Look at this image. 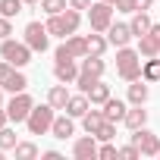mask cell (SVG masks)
I'll list each match as a JSON object with an SVG mask.
<instances>
[{"label":"cell","mask_w":160,"mask_h":160,"mask_svg":"<svg viewBox=\"0 0 160 160\" xmlns=\"http://www.w3.org/2000/svg\"><path fill=\"white\" fill-rule=\"evenodd\" d=\"M63 47H66V53L75 57V60L88 57V38H82V35H69V38H63Z\"/></svg>","instance_id":"9a60e30c"},{"label":"cell","mask_w":160,"mask_h":160,"mask_svg":"<svg viewBox=\"0 0 160 160\" xmlns=\"http://www.w3.org/2000/svg\"><path fill=\"white\" fill-rule=\"evenodd\" d=\"M0 107H3V88H0Z\"/></svg>","instance_id":"7bdbcfd3"},{"label":"cell","mask_w":160,"mask_h":160,"mask_svg":"<svg viewBox=\"0 0 160 160\" xmlns=\"http://www.w3.org/2000/svg\"><path fill=\"white\" fill-rule=\"evenodd\" d=\"M41 157H44V160H63V154H60V151H44Z\"/></svg>","instance_id":"74e56055"},{"label":"cell","mask_w":160,"mask_h":160,"mask_svg":"<svg viewBox=\"0 0 160 160\" xmlns=\"http://www.w3.org/2000/svg\"><path fill=\"white\" fill-rule=\"evenodd\" d=\"M53 119H57V110H53L50 104L32 107V113H28V119H25L28 135H47V132H50V126H53Z\"/></svg>","instance_id":"277c9868"},{"label":"cell","mask_w":160,"mask_h":160,"mask_svg":"<svg viewBox=\"0 0 160 160\" xmlns=\"http://www.w3.org/2000/svg\"><path fill=\"white\" fill-rule=\"evenodd\" d=\"M0 88L10 91V94H19V91L28 88V78L19 72V66H13V63H7V60H0Z\"/></svg>","instance_id":"5b68a950"},{"label":"cell","mask_w":160,"mask_h":160,"mask_svg":"<svg viewBox=\"0 0 160 160\" xmlns=\"http://www.w3.org/2000/svg\"><path fill=\"white\" fill-rule=\"evenodd\" d=\"M88 22H91V32L107 35V28L113 25V3H107V0H94V3L88 7Z\"/></svg>","instance_id":"8992f818"},{"label":"cell","mask_w":160,"mask_h":160,"mask_svg":"<svg viewBox=\"0 0 160 160\" xmlns=\"http://www.w3.org/2000/svg\"><path fill=\"white\" fill-rule=\"evenodd\" d=\"M119 157H122V160H138L141 151H138L135 144H126V148H119Z\"/></svg>","instance_id":"836d02e7"},{"label":"cell","mask_w":160,"mask_h":160,"mask_svg":"<svg viewBox=\"0 0 160 160\" xmlns=\"http://www.w3.org/2000/svg\"><path fill=\"white\" fill-rule=\"evenodd\" d=\"M32 107H35V101H32V94H28V91L13 94V101L7 104L10 122H25V119H28V113H32Z\"/></svg>","instance_id":"30bf717a"},{"label":"cell","mask_w":160,"mask_h":160,"mask_svg":"<svg viewBox=\"0 0 160 160\" xmlns=\"http://www.w3.org/2000/svg\"><path fill=\"white\" fill-rule=\"evenodd\" d=\"M157 157H160V154H157Z\"/></svg>","instance_id":"f6af8a7d"},{"label":"cell","mask_w":160,"mask_h":160,"mask_svg":"<svg viewBox=\"0 0 160 160\" xmlns=\"http://www.w3.org/2000/svg\"><path fill=\"white\" fill-rule=\"evenodd\" d=\"M69 98H72V94L66 91V85H63V82H60V85H53V88L47 91V104H50L53 110H66V104H69Z\"/></svg>","instance_id":"ac0fdd59"},{"label":"cell","mask_w":160,"mask_h":160,"mask_svg":"<svg viewBox=\"0 0 160 160\" xmlns=\"http://www.w3.org/2000/svg\"><path fill=\"white\" fill-rule=\"evenodd\" d=\"M88 110H91V101H88V94H82V91L72 94V98H69V104H66V113H69L72 119H82Z\"/></svg>","instance_id":"5bb4252c"},{"label":"cell","mask_w":160,"mask_h":160,"mask_svg":"<svg viewBox=\"0 0 160 160\" xmlns=\"http://www.w3.org/2000/svg\"><path fill=\"white\" fill-rule=\"evenodd\" d=\"M78 22H82V13L78 10H72V7H66L63 13H57V16H47V32L50 35H57V38H69V35H75L78 32Z\"/></svg>","instance_id":"6da1fadb"},{"label":"cell","mask_w":160,"mask_h":160,"mask_svg":"<svg viewBox=\"0 0 160 160\" xmlns=\"http://www.w3.org/2000/svg\"><path fill=\"white\" fill-rule=\"evenodd\" d=\"M19 144V138H16V132L10 129V126H3L0 129V151H13Z\"/></svg>","instance_id":"f1b7e54d"},{"label":"cell","mask_w":160,"mask_h":160,"mask_svg":"<svg viewBox=\"0 0 160 160\" xmlns=\"http://www.w3.org/2000/svg\"><path fill=\"white\" fill-rule=\"evenodd\" d=\"M94 82H98V78H94V75H88V72H78V78H75V85H78V91H82V94H88Z\"/></svg>","instance_id":"1f68e13d"},{"label":"cell","mask_w":160,"mask_h":160,"mask_svg":"<svg viewBox=\"0 0 160 160\" xmlns=\"http://www.w3.org/2000/svg\"><path fill=\"white\" fill-rule=\"evenodd\" d=\"M104 69H107V63H104V57H82V72H88V75H94V78H101L104 75Z\"/></svg>","instance_id":"7402d4cb"},{"label":"cell","mask_w":160,"mask_h":160,"mask_svg":"<svg viewBox=\"0 0 160 160\" xmlns=\"http://www.w3.org/2000/svg\"><path fill=\"white\" fill-rule=\"evenodd\" d=\"M151 25H154V22H151L148 10H135V13H132V22H129V28H132V35H135V38L148 35V32H151Z\"/></svg>","instance_id":"e0dca14e"},{"label":"cell","mask_w":160,"mask_h":160,"mask_svg":"<svg viewBox=\"0 0 160 160\" xmlns=\"http://www.w3.org/2000/svg\"><path fill=\"white\" fill-rule=\"evenodd\" d=\"M107 47H110L107 35H101V32L88 35V53H91V57H104V50H107Z\"/></svg>","instance_id":"484cf974"},{"label":"cell","mask_w":160,"mask_h":160,"mask_svg":"<svg viewBox=\"0 0 160 160\" xmlns=\"http://www.w3.org/2000/svg\"><path fill=\"white\" fill-rule=\"evenodd\" d=\"M126 113H129V107H126V101H119V98H110V101L104 104V116H107V122H122Z\"/></svg>","instance_id":"2e32d148"},{"label":"cell","mask_w":160,"mask_h":160,"mask_svg":"<svg viewBox=\"0 0 160 160\" xmlns=\"http://www.w3.org/2000/svg\"><path fill=\"white\" fill-rule=\"evenodd\" d=\"M116 72L126 78V82L141 78V53L132 50V47H116Z\"/></svg>","instance_id":"7a4b0ae2"},{"label":"cell","mask_w":160,"mask_h":160,"mask_svg":"<svg viewBox=\"0 0 160 160\" xmlns=\"http://www.w3.org/2000/svg\"><path fill=\"white\" fill-rule=\"evenodd\" d=\"M78 72H82V66H78L75 57H60V60H53V78H57V82H63V85H75Z\"/></svg>","instance_id":"9c48e42d"},{"label":"cell","mask_w":160,"mask_h":160,"mask_svg":"<svg viewBox=\"0 0 160 160\" xmlns=\"http://www.w3.org/2000/svg\"><path fill=\"white\" fill-rule=\"evenodd\" d=\"M13 151H16V160H35L38 157V144L35 141H19Z\"/></svg>","instance_id":"4316f807"},{"label":"cell","mask_w":160,"mask_h":160,"mask_svg":"<svg viewBox=\"0 0 160 160\" xmlns=\"http://www.w3.org/2000/svg\"><path fill=\"white\" fill-rule=\"evenodd\" d=\"M104 122H107V116H104V110H88V113L82 116V129H85V132H91V135H98Z\"/></svg>","instance_id":"ffe728a7"},{"label":"cell","mask_w":160,"mask_h":160,"mask_svg":"<svg viewBox=\"0 0 160 160\" xmlns=\"http://www.w3.org/2000/svg\"><path fill=\"white\" fill-rule=\"evenodd\" d=\"M138 53L141 57H160V41L148 32V35H141L138 38Z\"/></svg>","instance_id":"603a6c76"},{"label":"cell","mask_w":160,"mask_h":160,"mask_svg":"<svg viewBox=\"0 0 160 160\" xmlns=\"http://www.w3.org/2000/svg\"><path fill=\"white\" fill-rule=\"evenodd\" d=\"M154 0H135V10H151Z\"/></svg>","instance_id":"f35d334b"},{"label":"cell","mask_w":160,"mask_h":160,"mask_svg":"<svg viewBox=\"0 0 160 160\" xmlns=\"http://www.w3.org/2000/svg\"><path fill=\"white\" fill-rule=\"evenodd\" d=\"M32 47L25 44V41H13V38H3L0 41V60H7V63H13V66H28L32 63Z\"/></svg>","instance_id":"3957f363"},{"label":"cell","mask_w":160,"mask_h":160,"mask_svg":"<svg viewBox=\"0 0 160 160\" xmlns=\"http://www.w3.org/2000/svg\"><path fill=\"white\" fill-rule=\"evenodd\" d=\"M91 3H94V0H69V7H72V10H88Z\"/></svg>","instance_id":"8d00e7d4"},{"label":"cell","mask_w":160,"mask_h":160,"mask_svg":"<svg viewBox=\"0 0 160 160\" xmlns=\"http://www.w3.org/2000/svg\"><path fill=\"white\" fill-rule=\"evenodd\" d=\"M88 101H91V104H101V107H104V104L110 101V85H104L101 78H98V82L91 85V91H88Z\"/></svg>","instance_id":"d4e9b609"},{"label":"cell","mask_w":160,"mask_h":160,"mask_svg":"<svg viewBox=\"0 0 160 160\" xmlns=\"http://www.w3.org/2000/svg\"><path fill=\"white\" fill-rule=\"evenodd\" d=\"M151 35H154V38L160 41V22H154V25H151Z\"/></svg>","instance_id":"60d3db41"},{"label":"cell","mask_w":160,"mask_h":160,"mask_svg":"<svg viewBox=\"0 0 160 160\" xmlns=\"http://www.w3.org/2000/svg\"><path fill=\"white\" fill-rule=\"evenodd\" d=\"M7 122H10V113H7V107H0V129H3Z\"/></svg>","instance_id":"ab89813d"},{"label":"cell","mask_w":160,"mask_h":160,"mask_svg":"<svg viewBox=\"0 0 160 160\" xmlns=\"http://www.w3.org/2000/svg\"><path fill=\"white\" fill-rule=\"evenodd\" d=\"M50 135H53V138H60V141L72 138V135H75V122H72V116H69V113H66V116H57V119H53V126H50Z\"/></svg>","instance_id":"4fadbf2b"},{"label":"cell","mask_w":160,"mask_h":160,"mask_svg":"<svg viewBox=\"0 0 160 160\" xmlns=\"http://www.w3.org/2000/svg\"><path fill=\"white\" fill-rule=\"evenodd\" d=\"M129 129H141L144 122H148V110H144V104H132L129 107V113H126V119H122Z\"/></svg>","instance_id":"d6986e66"},{"label":"cell","mask_w":160,"mask_h":160,"mask_svg":"<svg viewBox=\"0 0 160 160\" xmlns=\"http://www.w3.org/2000/svg\"><path fill=\"white\" fill-rule=\"evenodd\" d=\"M141 78L151 85V82H160V60L157 57H148L144 63H141Z\"/></svg>","instance_id":"cb8c5ba5"},{"label":"cell","mask_w":160,"mask_h":160,"mask_svg":"<svg viewBox=\"0 0 160 160\" xmlns=\"http://www.w3.org/2000/svg\"><path fill=\"white\" fill-rule=\"evenodd\" d=\"M148 94H151V91H148V82H144V78H135V82H129V94H126L129 104H144Z\"/></svg>","instance_id":"44dd1931"},{"label":"cell","mask_w":160,"mask_h":160,"mask_svg":"<svg viewBox=\"0 0 160 160\" xmlns=\"http://www.w3.org/2000/svg\"><path fill=\"white\" fill-rule=\"evenodd\" d=\"M94 138H98V141H113V138H116V122H104Z\"/></svg>","instance_id":"d6a6232c"},{"label":"cell","mask_w":160,"mask_h":160,"mask_svg":"<svg viewBox=\"0 0 160 160\" xmlns=\"http://www.w3.org/2000/svg\"><path fill=\"white\" fill-rule=\"evenodd\" d=\"M22 3H25V7H38V3H41V0H22Z\"/></svg>","instance_id":"b9f144b4"},{"label":"cell","mask_w":160,"mask_h":160,"mask_svg":"<svg viewBox=\"0 0 160 160\" xmlns=\"http://www.w3.org/2000/svg\"><path fill=\"white\" fill-rule=\"evenodd\" d=\"M22 0H0V16H7V19H16L22 13Z\"/></svg>","instance_id":"83f0119b"},{"label":"cell","mask_w":160,"mask_h":160,"mask_svg":"<svg viewBox=\"0 0 160 160\" xmlns=\"http://www.w3.org/2000/svg\"><path fill=\"white\" fill-rule=\"evenodd\" d=\"M132 144L141 151V157H157L160 154V138L148 129V126H141V129H132Z\"/></svg>","instance_id":"52a82bcc"},{"label":"cell","mask_w":160,"mask_h":160,"mask_svg":"<svg viewBox=\"0 0 160 160\" xmlns=\"http://www.w3.org/2000/svg\"><path fill=\"white\" fill-rule=\"evenodd\" d=\"M98 157H101V160H113V157H119V148H116L113 141H104V144L98 148Z\"/></svg>","instance_id":"4dcf8cb0"},{"label":"cell","mask_w":160,"mask_h":160,"mask_svg":"<svg viewBox=\"0 0 160 160\" xmlns=\"http://www.w3.org/2000/svg\"><path fill=\"white\" fill-rule=\"evenodd\" d=\"M72 157L75 160H94L98 157V138L88 132V135H82V138H75L72 141Z\"/></svg>","instance_id":"8fae6325"},{"label":"cell","mask_w":160,"mask_h":160,"mask_svg":"<svg viewBox=\"0 0 160 160\" xmlns=\"http://www.w3.org/2000/svg\"><path fill=\"white\" fill-rule=\"evenodd\" d=\"M69 7V0H41V10L47 13V16H57V13H63Z\"/></svg>","instance_id":"f546056e"},{"label":"cell","mask_w":160,"mask_h":160,"mask_svg":"<svg viewBox=\"0 0 160 160\" xmlns=\"http://www.w3.org/2000/svg\"><path fill=\"white\" fill-rule=\"evenodd\" d=\"M119 13H135V0H116V3H113Z\"/></svg>","instance_id":"d590c367"},{"label":"cell","mask_w":160,"mask_h":160,"mask_svg":"<svg viewBox=\"0 0 160 160\" xmlns=\"http://www.w3.org/2000/svg\"><path fill=\"white\" fill-rule=\"evenodd\" d=\"M10 35H13V22H10L7 16H0V41L10 38Z\"/></svg>","instance_id":"e575fe53"},{"label":"cell","mask_w":160,"mask_h":160,"mask_svg":"<svg viewBox=\"0 0 160 160\" xmlns=\"http://www.w3.org/2000/svg\"><path fill=\"white\" fill-rule=\"evenodd\" d=\"M22 35H25V44H28L35 53H44V50L50 47V32H47V25H41V22H28Z\"/></svg>","instance_id":"ba28073f"},{"label":"cell","mask_w":160,"mask_h":160,"mask_svg":"<svg viewBox=\"0 0 160 160\" xmlns=\"http://www.w3.org/2000/svg\"><path fill=\"white\" fill-rule=\"evenodd\" d=\"M107 3H116V0H107Z\"/></svg>","instance_id":"ee69618b"},{"label":"cell","mask_w":160,"mask_h":160,"mask_svg":"<svg viewBox=\"0 0 160 160\" xmlns=\"http://www.w3.org/2000/svg\"><path fill=\"white\" fill-rule=\"evenodd\" d=\"M132 38H135V35H132L129 22H113V25L107 28V41H110V47H129Z\"/></svg>","instance_id":"7c38bea8"}]
</instances>
